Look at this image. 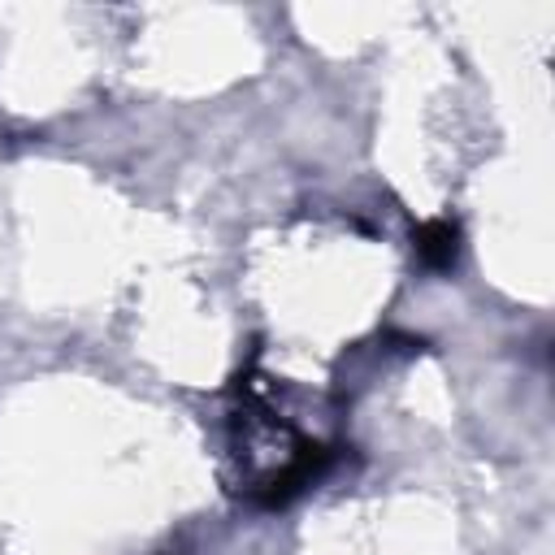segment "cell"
<instances>
[{
  "instance_id": "6da1fadb",
  "label": "cell",
  "mask_w": 555,
  "mask_h": 555,
  "mask_svg": "<svg viewBox=\"0 0 555 555\" xmlns=\"http://www.w3.org/2000/svg\"><path fill=\"white\" fill-rule=\"evenodd\" d=\"M455 251H460V225L438 217V221H425L416 230V256L429 264V269H451L455 264Z\"/></svg>"
}]
</instances>
